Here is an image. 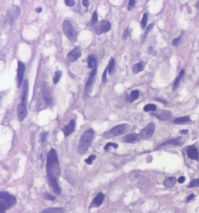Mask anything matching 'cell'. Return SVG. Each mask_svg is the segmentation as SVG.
Masks as SVG:
<instances>
[{
	"instance_id": "obj_1",
	"label": "cell",
	"mask_w": 199,
	"mask_h": 213,
	"mask_svg": "<svg viewBox=\"0 0 199 213\" xmlns=\"http://www.w3.org/2000/svg\"><path fill=\"white\" fill-rule=\"evenodd\" d=\"M46 168L48 185L54 193L60 195L61 193L59 184V177L61 175V167L58 154L54 149H51L47 154Z\"/></svg>"
},
{
	"instance_id": "obj_2",
	"label": "cell",
	"mask_w": 199,
	"mask_h": 213,
	"mask_svg": "<svg viewBox=\"0 0 199 213\" xmlns=\"http://www.w3.org/2000/svg\"><path fill=\"white\" fill-rule=\"evenodd\" d=\"M95 135V132L92 128L85 130L81 137L78 145L77 150L81 155L84 154L90 147Z\"/></svg>"
},
{
	"instance_id": "obj_3",
	"label": "cell",
	"mask_w": 199,
	"mask_h": 213,
	"mask_svg": "<svg viewBox=\"0 0 199 213\" xmlns=\"http://www.w3.org/2000/svg\"><path fill=\"white\" fill-rule=\"evenodd\" d=\"M17 200L15 196L7 192H0V210H7L11 209L16 203Z\"/></svg>"
},
{
	"instance_id": "obj_4",
	"label": "cell",
	"mask_w": 199,
	"mask_h": 213,
	"mask_svg": "<svg viewBox=\"0 0 199 213\" xmlns=\"http://www.w3.org/2000/svg\"><path fill=\"white\" fill-rule=\"evenodd\" d=\"M62 29L64 35L68 38L70 41L72 43H75L77 38V32L70 22L68 20H65L62 24Z\"/></svg>"
},
{
	"instance_id": "obj_5",
	"label": "cell",
	"mask_w": 199,
	"mask_h": 213,
	"mask_svg": "<svg viewBox=\"0 0 199 213\" xmlns=\"http://www.w3.org/2000/svg\"><path fill=\"white\" fill-rule=\"evenodd\" d=\"M92 26L95 33L99 35L107 32L111 29V24L106 20H102L99 23H97Z\"/></svg>"
},
{
	"instance_id": "obj_6",
	"label": "cell",
	"mask_w": 199,
	"mask_h": 213,
	"mask_svg": "<svg viewBox=\"0 0 199 213\" xmlns=\"http://www.w3.org/2000/svg\"><path fill=\"white\" fill-rule=\"evenodd\" d=\"M155 125L154 122H151L144 128L140 132V137L142 140H148L151 138L155 131Z\"/></svg>"
},
{
	"instance_id": "obj_7",
	"label": "cell",
	"mask_w": 199,
	"mask_h": 213,
	"mask_svg": "<svg viewBox=\"0 0 199 213\" xmlns=\"http://www.w3.org/2000/svg\"><path fill=\"white\" fill-rule=\"evenodd\" d=\"M130 125L127 124H123L119 125L112 128L108 132V133L110 135L117 136L122 135L128 132L130 129Z\"/></svg>"
},
{
	"instance_id": "obj_8",
	"label": "cell",
	"mask_w": 199,
	"mask_h": 213,
	"mask_svg": "<svg viewBox=\"0 0 199 213\" xmlns=\"http://www.w3.org/2000/svg\"><path fill=\"white\" fill-rule=\"evenodd\" d=\"M151 115L155 116L160 121H167L172 117V112L170 110L159 109L151 113Z\"/></svg>"
},
{
	"instance_id": "obj_9",
	"label": "cell",
	"mask_w": 199,
	"mask_h": 213,
	"mask_svg": "<svg viewBox=\"0 0 199 213\" xmlns=\"http://www.w3.org/2000/svg\"><path fill=\"white\" fill-rule=\"evenodd\" d=\"M96 72H97V68H94L90 73L89 78L88 79L85 86V95H88L92 90V86L94 84L95 80V76L96 75Z\"/></svg>"
},
{
	"instance_id": "obj_10",
	"label": "cell",
	"mask_w": 199,
	"mask_h": 213,
	"mask_svg": "<svg viewBox=\"0 0 199 213\" xmlns=\"http://www.w3.org/2000/svg\"><path fill=\"white\" fill-rule=\"evenodd\" d=\"M26 103L21 102L17 106V115L20 121H23L28 115V109Z\"/></svg>"
},
{
	"instance_id": "obj_11",
	"label": "cell",
	"mask_w": 199,
	"mask_h": 213,
	"mask_svg": "<svg viewBox=\"0 0 199 213\" xmlns=\"http://www.w3.org/2000/svg\"><path fill=\"white\" fill-rule=\"evenodd\" d=\"M25 71V64L21 61L18 62V74H17V86L19 87L23 82L24 72Z\"/></svg>"
},
{
	"instance_id": "obj_12",
	"label": "cell",
	"mask_w": 199,
	"mask_h": 213,
	"mask_svg": "<svg viewBox=\"0 0 199 213\" xmlns=\"http://www.w3.org/2000/svg\"><path fill=\"white\" fill-rule=\"evenodd\" d=\"M81 56V51L78 47L74 48L70 52L67 56V60L70 62L76 61Z\"/></svg>"
},
{
	"instance_id": "obj_13",
	"label": "cell",
	"mask_w": 199,
	"mask_h": 213,
	"mask_svg": "<svg viewBox=\"0 0 199 213\" xmlns=\"http://www.w3.org/2000/svg\"><path fill=\"white\" fill-rule=\"evenodd\" d=\"M183 144L182 141V138L181 137H178L177 138L175 139H172L171 140H169L166 142H164L161 143V144L158 145L157 146L154 150H158L160 149L162 147H164L165 146H167L168 145H173V146H181Z\"/></svg>"
},
{
	"instance_id": "obj_14",
	"label": "cell",
	"mask_w": 199,
	"mask_h": 213,
	"mask_svg": "<svg viewBox=\"0 0 199 213\" xmlns=\"http://www.w3.org/2000/svg\"><path fill=\"white\" fill-rule=\"evenodd\" d=\"M105 200V195L103 193L99 192L93 199L92 201L91 202L90 206H89V209L94 208V207H99L103 202Z\"/></svg>"
},
{
	"instance_id": "obj_15",
	"label": "cell",
	"mask_w": 199,
	"mask_h": 213,
	"mask_svg": "<svg viewBox=\"0 0 199 213\" xmlns=\"http://www.w3.org/2000/svg\"><path fill=\"white\" fill-rule=\"evenodd\" d=\"M75 120L74 119H72L71 120L70 123L68 125L62 128V131L64 133L65 138L68 137L74 132L75 129Z\"/></svg>"
},
{
	"instance_id": "obj_16",
	"label": "cell",
	"mask_w": 199,
	"mask_h": 213,
	"mask_svg": "<svg viewBox=\"0 0 199 213\" xmlns=\"http://www.w3.org/2000/svg\"><path fill=\"white\" fill-rule=\"evenodd\" d=\"M20 14V8L19 7H15L14 9L11 11L7 13V19L9 23L12 24L13 23L15 20L18 18Z\"/></svg>"
},
{
	"instance_id": "obj_17",
	"label": "cell",
	"mask_w": 199,
	"mask_h": 213,
	"mask_svg": "<svg viewBox=\"0 0 199 213\" xmlns=\"http://www.w3.org/2000/svg\"><path fill=\"white\" fill-rule=\"evenodd\" d=\"M42 93L46 104L48 106H51L53 104V98L50 91L48 90L46 85H43L42 87Z\"/></svg>"
},
{
	"instance_id": "obj_18",
	"label": "cell",
	"mask_w": 199,
	"mask_h": 213,
	"mask_svg": "<svg viewBox=\"0 0 199 213\" xmlns=\"http://www.w3.org/2000/svg\"><path fill=\"white\" fill-rule=\"evenodd\" d=\"M140 135L136 133L128 134L123 138V141L127 143H137L140 141Z\"/></svg>"
},
{
	"instance_id": "obj_19",
	"label": "cell",
	"mask_w": 199,
	"mask_h": 213,
	"mask_svg": "<svg viewBox=\"0 0 199 213\" xmlns=\"http://www.w3.org/2000/svg\"><path fill=\"white\" fill-rule=\"evenodd\" d=\"M187 154L188 157L191 160H194L196 161L199 160L198 150L194 146H191L188 147Z\"/></svg>"
},
{
	"instance_id": "obj_20",
	"label": "cell",
	"mask_w": 199,
	"mask_h": 213,
	"mask_svg": "<svg viewBox=\"0 0 199 213\" xmlns=\"http://www.w3.org/2000/svg\"><path fill=\"white\" fill-rule=\"evenodd\" d=\"M28 94H29V82L28 80L26 79L24 82V87H23L22 93L21 96V102L27 103Z\"/></svg>"
},
{
	"instance_id": "obj_21",
	"label": "cell",
	"mask_w": 199,
	"mask_h": 213,
	"mask_svg": "<svg viewBox=\"0 0 199 213\" xmlns=\"http://www.w3.org/2000/svg\"><path fill=\"white\" fill-rule=\"evenodd\" d=\"M140 95V92L138 90H134L130 92V95H126V100L129 103H133L136 100Z\"/></svg>"
},
{
	"instance_id": "obj_22",
	"label": "cell",
	"mask_w": 199,
	"mask_h": 213,
	"mask_svg": "<svg viewBox=\"0 0 199 213\" xmlns=\"http://www.w3.org/2000/svg\"><path fill=\"white\" fill-rule=\"evenodd\" d=\"M88 67L89 68L94 69L97 67V59L94 54H89L87 58Z\"/></svg>"
},
{
	"instance_id": "obj_23",
	"label": "cell",
	"mask_w": 199,
	"mask_h": 213,
	"mask_svg": "<svg viewBox=\"0 0 199 213\" xmlns=\"http://www.w3.org/2000/svg\"><path fill=\"white\" fill-rule=\"evenodd\" d=\"M42 213H66V211L62 207H48L43 210Z\"/></svg>"
},
{
	"instance_id": "obj_24",
	"label": "cell",
	"mask_w": 199,
	"mask_h": 213,
	"mask_svg": "<svg viewBox=\"0 0 199 213\" xmlns=\"http://www.w3.org/2000/svg\"><path fill=\"white\" fill-rule=\"evenodd\" d=\"M145 68V64L142 61H141L139 63L136 64L133 67V73L134 74L138 73L141 71H144Z\"/></svg>"
},
{
	"instance_id": "obj_25",
	"label": "cell",
	"mask_w": 199,
	"mask_h": 213,
	"mask_svg": "<svg viewBox=\"0 0 199 213\" xmlns=\"http://www.w3.org/2000/svg\"><path fill=\"white\" fill-rule=\"evenodd\" d=\"M185 73V70L182 69V70L180 71V72L179 75V76H177V78H176L175 82L174 83L173 86H172V89H173V90L175 91V90L177 89V88L179 87V84H180V81L182 80V78L184 76Z\"/></svg>"
},
{
	"instance_id": "obj_26",
	"label": "cell",
	"mask_w": 199,
	"mask_h": 213,
	"mask_svg": "<svg viewBox=\"0 0 199 213\" xmlns=\"http://www.w3.org/2000/svg\"><path fill=\"white\" fill-rule=\"evenodd\" d=\"M176 182V179L175 177H170L167 178L164 182V185L165 187L170 188L173 187L175 185Z\"/></svg>"
},
{
	"instance_id": "obj_27",
	"label": "cell",
	"mask_w": 199,
	"mask_h": 213,
	"mask_svg": "<svg viewBox=\"0 0 199 213\" xmlns=\"http://www.w3.org/2000/svg\"><path fill=\"white\" fill-rule=\"evenodd\" d=\"M190 121V118L189 117H182L176 118L174 120V123L177 125H179V124L186 123Z\"/></svg>"
},
{
	"instance_id": "obj_28",
	"label": "cell",
	"mask_w": 199,
	"mask_h": 213,
	"mask_svg": "<svg viewBox=\"0 0 199 213\" xmlns=\"http://www.w3.org/2000/svg\"><path fill=\"white\" fill-rule=\"evenodd\" d=\"M154 26V23H152V24H148V26H147V29H146V30H145L144 34L142 36V38H141V43H142L144 41L145 38L147 37V36L148 35V33L150 32V31L152 30Z\"/></svg>"
},
{
	"instance_id": "obj_29",
	"label": "cell",
	"mask_w": 199,
	"mask_h": 213,
	"mask_svg": "<svg viewBox=\"0 0 199 213\" xmlns=\"http://www.w3.org/2000/svg\"><path fill=\"white\" fill-rule=\"evenodd\" d=\"M143 109L145 112H150V111L154 112V111H157V107L156 105H155L154 104H148L144 106Z\"/></svg>"
},
{
	"instance_id": "obj_30",
	"label": "cell",
	"mask_w": 199,
	"mask_h": 213,
	"mask_svg": "<svg viewBox=\"0 0 199 213\" xmlns=\"http://www.w3.org/2000/svg\"><path fill=\"white\" fill-rule=\"evenodd\" d=\"M115 65V59L114 58L111 57V58L109 61V62L108 67H107V70H108V72L109 74H111L112 71H113Z\"/></svg>"
},
{
	"instance_id": "obj_31",
	"label": "cell",
	"mask_w": 199,
	"mask_h": 213,
	"mask_svg": "<svg viewBox=\"0 0 199 213\" xmlns=\"http://www.w3.org/2000/svg\"><path fill=\"white\" fill-rule=\"evenodd\" d=\"M62 75H63L62 71L58 70L55 72V76H54V78L53 79V82L54 84H56L58 83Z\"/></svg>"
},
{
	"instance_id": "obj_32",
	"label": "cell",
	"mask_w": 199,
	"mask_h": 213,
	"mask_svg": "<svg viewBox=\"0 0 199 213\" xmlns=\"http://www.w3.org/2000/svg\"><path fill=\"white\" fill-rule=\"evenodd\" d=\"M147 21H148V14L147 13H144L141 21V26L142 29H144L145 27H146Z\"/></svg>"
},
{
	"instance_id": "obj_33",
	"label": "cell",
	"mask_w": 199,
	"mask_h": 213,
	"mask_svg": "<svg viewBox=\"0 0 199 213\" xmlns=\"http://www.w3.org/2000/svg\"><path fill=\"white\" fill-rule=\"evenodd\" d=\"M96 156L95 154H91L86 159L84 160V161L85 162L86 164H87L88 165H91L93 163L94 160L96 159Z\"/></svg>"
},
{
	"instance_id": "obj_34",
	"label": "cell",
	"mask_w": 199,
	"mask_h": 213,
	"mask_svg": "<svg viewBox=\"0 0 199 213\" xmlns=\"http://www.w3.org/2000/svg\"><path fill=\"white\" fill-rule=\"evenodd\" d=\"M110 147H112L115 149H117L119 147V145L116 144V143H112V142H109L108 143H107L104 147V150L106 151V152H108L109 150V148Z\"/></svg>"
},
{
	"instance_id": "obj_35",
	"label": "cell",
	"mask_w": 199,
	"mask_h": 213,
	"mask_svg": "<svg viewBox=\"0 0 199 213\" xmlns=\"http://www.w3.org/2000/svg\"><path fill=\"white\" fill-rule=\"evenodd\" d=\"M43 197H44V198L45 199L48 200H50V201H54L56 199L54 196H53L51 194H50L49 193H47V192H46V193H44Z\"/></svg>"
},
{
	"instance_id": "obj_36",
	"label": "cell",
	"mask_w": 199,
	"mask_h": 213,
	"mask_svg": "<svg viewBox=\"0 0 199 213\" xmlns=\"http://www.w3.org/2000/svg\"><path fill=\"white\" fill-rule=\"evenodd\" d=\"M194 187H199V178L194 179L190 182L189 188H192Z\"/></svg>"
},
{
	"instance_id": "obj_37",
	"label": "cell",
	"mask_w": 199,
	"mask_h": 213,
	"mask_svg": "<svg viewBox=\"0 0 199 213\" xmlns=\"http://www.w3.org/2000/svg\"><path fill=\"white\" fill-rule=\"evenodd\" d=\"M48 132H46V131L40 133V141H41L42 143H44L45 142H46L47 136H48Z\"/></svg>"
},
{
	"instance_id": "obj_38",
	"label": "cell",
	"mask_w": 199,
	"mask_h": 213,
	"mask_svg": "<svg viewBox=\"0 0 199 213\" xmlns=\"http://www.w3.org/2000/svg\"><path fill=\"white\" fill-rule=\"evenodd\" d=\"M92 26L95 25V24L98 23V13L96 11H94L92 15Z\"/></svg>"
},
{
	"instance_id": "obj_39",
	"label": "cell",
	"mask_w": 199,
	"mask_h": 213,
	"mask_svg": "<svg viewBox=\"0 0 199 213\" xmlns=\"http://www.w3.org/2000/svg\"><path fill=\"white\" fill-rule=\"evenodd\" d=\"M181 40H182V36H179L178 37L175 38V39L173 40V41H172V44H173V46H175V47L178 46L179 44V43H180V41H181Z\"/></svg>"
},
{
	"instance_id": "obj_40",
	"label": "cell",
	"mask_w": 199,
	"mask_h": 213,
	"mask_svg": "<svg viewBox=\"0 0 199 213\" xmlns=\"http://www.w3.org/2000/svg\"><path fill=\"white\" fill-rule=\"evenodd\" d=\"M136 5V1L134 0H130L129 1V5H128V7H127V10L129 11H131L133 8Z\"/></svg>"
},
{
	"instance_id": "obj_41",
	"label": "cell",
	"mask_w": 199,
	"mask_h": 213,
	"mask_svg": "<svg viewBox=\"0 0 199 213\" xmlns=\"http://www.w3.org/2000/svg\"><path fill=\"white\" fill-rule=\"evenodd\" d=\"M64 3L67 7H72L75 4V2L74 0H66L64 1Z\"/></svg>"
},
{
	"instance_id": "obj_42",
	"label": "cell",
	"mask_w": 199,
	"mask_h": 213,
	"mask_svg": "<svg viewBox=\"0 0 199 213\" xmlns=\"http://www.w3.org/2000/svg\"><path fill=\"white\" fill-rule=\"evenodd\" d=\"M129 36V27H127L124 30V32H123V40L126 41V40L127 39Z\"/></svg>"
},
{
	"instance_id": "obj_43",
	"label": "cell",
	"mask_w": 199,
	"mask_h": 213,
	"mask_svg": "<svg viewBox=\"0 0 199 213\" xmlns=\"http://www.w3.org/2000/svg\"><path fill=\"white\" fill-rule=\"evenodd\" d=\"M107 67L105 69V70L102 76V83H105L107 81Z\"/></svg>"
},
{
	"instance_id": "obj_44",
	"label": "cell",
	"mask_w": 199,
	"mask_h": 213,
	"mask_svg": "<svg viewBox=\"0 0 199 213\" xmlns=\"http://www.w3.org/2000/svg\"><path fill=\"white\" fill-rule=\"evenodd\" d=\"M153 100L155 101H158V102H159V103H161L164 104H167V101L166 100H164L163 99L161 98H159V97H155L153 98Z\"/></svg>"
},
{
	"instance_id": "obj_45",
	"label": "cell",
	"mask_w": 199,
	"mask_h": 213,
	"mask_svg": "<svg viewBox=\"0 0 199 213\" xmlns=\"http://www.w3.org/2000/svg\"><path fill=\"white\" fill-rule=\"evenodd\" d=\"M82 5L86 7V8H88L89 5V1H88V0H83L82 1Z\"/></svg>"
},
{
	"instance_id": "obj_46",
	"label": "cell",
	"mask_w": 199,
	"mask_h": 213,
	"mask_svg": "<svg viewBox=\"0 0 199 213\" xmlns=\"http://www.w3.org/2000/svg\"><path fill=\"white\" fill-rule=\"evenodd\" d=\"M185 178L184 177H180L178 179V182L179 183H183L185 181Z\"/></svg>"
},
{
	"instance_id": "obj_47",
	"label": "cell",
	"mask_w": 199,
	"mask_h": 213,
	"mask_svg": "<svg viewBox=\"0 0 199 213\" xmlns=\"http://www.w3.org/2000/svg\"><path fill=\"white\" fill-rule=\"evenodd\" d=\"M195 197V195L194 194H193V193H192V194H190L188 197H187V201H190V200H191L192 199H193V197Z\"/></svg>"
},
{
	"instance_id": "obj_48",
	"label": "cell",
	"mask_w": 199,
	"mask_h": 213,
	"mask_svg": "<svg viewBox=\"0 0 199 213\" xmlns=\"http://www.w3.org/2000/svg\"><path fill=\"white\" fill-rule=\"evenodd\" d=\"M42 11H43V9H42V7H39L36 8V12L38 13H40Z\"/></svg>"
},
{
	"instance_id": "obj_49",
	"label": "cell",
	"mask_w": 199,
	"mask_h": 213,
	"mask_svg": "<svg viewBox=\"0 0 199 213\" xmlns=\"http://www.w3.org/2000/svg\"><path fill=\"white\" fill-rule=\"evenodd\" d=\"M152 51H153V48H152L151 46H150V47H149L148 48V49H147V52H148V53L150 55H151V54H152Z\"/></svg>"
},
{
	"instance_id": "obj_50",
	"label": "cell",
	"mask_w": 199,
	"mask_h": 213,
	"mask_svg": "<svg viewBox=\"0 0 199 213\" xmlns=\"http://www.w3.org/2000/svg\"><path fill=\"white\" fill-rule=\"evenodd\" d=\"M189 132V130L187 129H183V130H180V133H182V134H184V135H186V134H187Z\"/></svg>"
},
{
	"instance_id": "obj_51",
	"label": "cell",
	"mask_w": 199,
	"mask_h": 213,
	"mask_svg": "<svg viewBox=\"0 0 199 213\" xmlns=\"http://www.w3.org/2000/svg\"><path fill=\"white\" fill-rule=\"evenodd\" d=\"M195 7H196L197 9L199 10V1H198V2H197V3L196 4V5H195Z\"/></svg>"
},
{
	"instance_id": "obj_52",
	"label": "cell",
	"mask_w": 199,
	"mask_h": 213,
	"mask_svg": "<svg viewBox=\"0 0 199 213\" xmlns=\"http://www.w3.org/2000/svg\"><path fill=\"white\" fill-rule=\"evenodd\" d=\"M1 213H5V210H0Z\"/></svg>"
},
{
	"instance_id": "obj_53",
	"label": "cell",
	"mask_w": 199,
	"mask_h": 213,
	"mask_svg": "<svg viewBox=\"0 0 199 213\" xmlns=\"http://www.w3.org/2000/svg\"><path fill=\"white\" fill-rule=\"evenodd\" d=\"M198 84H199V82H198Z\"/></svg>"
}]
</instances>
